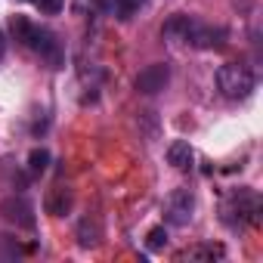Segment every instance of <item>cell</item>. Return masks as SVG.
I'll return each instance as SVG.
<instances>
[{
	"label": "cell",
	"mask_w": 263,
	"mask_h": 263,
	"mask_svg": "<svg viewBox=\"0 0 263 263\" xmlns=\"http://www.w3.org/2000/svg\"><path fill=\"white\" fill-rule=\"evenodd\" d=\"M161 34L174 44H186V47H195V50H214V47H223V37L226 31L223 28H214L201 19H192V16H171L161 28Z\"/></svg>",
	"instance_id": "6da1fadb"
},
{
	"label": "cell",
	"mask_w": 263,
	"mask_h": 263,
	"mask_svg": "<svg viewBox=\"0 0 263 263\" xmlns=\"http://www.w3.org/2000/svg\"><path fill=\"white\" fill-rule=\"evenodd\" d=\"M220 220L229 229H245L248 223H257L260 220V195L248 186L232 189L220 204Z\"/></svg>",
	"instance_id": "7a4b0ae2"
},
{
	"label": "cell",
	"mask_w": 263,
	"mask_h": 263,
	"mask_svg": "<svg viewBox=\"0 0 263 263\" xmlns=\"http://www.w3.org/2000/svg\"><path fill=\"white\" fill-rule=\"evenodd\" d=\"M254 71L245 62H226L217 71V87L226 99H248L254 93Z\"/></svg>",
	"instance_id": "3957f363"
},
{
	"label": "cell",
	"mask_w": 263,
	"mask_h": 263,
	"mask_svg": "<svg viewBox=\"0 0 263 263\" xmlns=\"http://www.w3.org/2000/svg\"><path fill=\"white\" fill-rule=\"evenodd\" d=\"M192 214H195V195H192V189H174L167 195V201H164V220L171 226H189Z\"/></svg>",
	"instance_id": "277c9868"
},
{
	"label": "cell",
	"mask_w": 263,
	"mask_h": 263,
	"mask_svg": "<svg viewBox=\"0 0 263 263\" xmlns=\"http://www.w3.org/2000/svg\"><path fill=\"white\" fill-rule=\"evenodd\" d=\"M167 84H171V65H167V62H152V65H146V68L137 74V81H134L137 93H143V96H155V93H161Z\"/></svg>",
	"instance_id": "5b68a950"
},
{
	"label": "cell",
	"mask_w": 263,
	"mask_h": 263,
	"mask_svg": "<svg viewBox=\"0 0 263 263\" xmlns=\"http://www.w3.org/2000/svg\"><path fill=\"white\" fill-rule=\"evenodd\" d=\"M31 50H34L50 68H62V65H65V50H62L59 37H56L53 31H47V28H37V34H34V41H31Z\"/></svg>",
	"instance_id": "8992f818"
},
{
	"label": "cell",
	"mask_w": 263,
	"mask_h": 263,
	"mask_svg": "<svg viewBox=\"0 0 263 263\" xmlns=\"http://www.w3.org/2000/svg\"><path fill=\"white\" fill-rule=\"evenodd\" d=\"M0 217H4L7 223L22 226V229H31V226H34V208H31V201L22 198V195H10V198L0 201Z\"/></svg>",
	"instance_id": "52a82bcc"
},
{
	"label": "cell",
	"mask_w": 263,
	"mask_h": 263,
	"mask_svg": "<svg viewBox=\"0 0 263 263\" xmlns=\"http://www.w3.org/2000/svg\"><path fill=\"white\" fill-rule=\"evenodd\" d=\"M192 161H195V152H192L189 140H174V143L167 146V164H171V167H177V171H189Z\"/></svg>",
	"instance_id": "ba28073f"
},
{
	"label": "cell",
	"mask_w": 263,
	"mask_h": 263,
	"mask_svg": "<svg viewBox=\"0 0 263 263\" xmlns=\"http://www.w3.org/2000/svg\"><path fill=\"white\" fill-rule=\"evenodd\" d=\"M71 204H74V195H71L68 186H56V189H50V195H47V214H53V217H65V214L71 211Z\"/></svg>",
	"instance_id": "9c48e42d"
},
{
	"label": "cell",
	"mask_w": 263,
	"mask_h": 263,
	"mask_svg": "<svg viewBox=\"0 0 263 263\" xmlns=\"http://www.w3.org/2000/svg\"><path fill=\"white\" fill-rule=\"evenodd\" d=\"M10 34L16 37V44H22V47L31 50V41L37 34V25L31 19H25V16H10Z\"/></svg>",
	"instance_id": "30bf717a"
},
{
	"label": "cell",
	"mask_w": 263,
	"mask_h": 263,
	"mask_svg": "<svg viewBox=\"0 0 263 263\" xmlns=\"http://www.w3.org/2000/svg\"><path fill=\"white\" fill-rule=\"evenodd\" d=\"M99 238H102L99 220H96V217H84V220L78 223V241H81V248H96Z\"/></svg>",
	"instance_id": "8fae6325"
},
{
	"label": "cell",
	"mask_w": 263,
	"mask_h": 263,
	"mask_svg": "<svg viewBox=\"0 0 263 263\" xmlns=\"http://www.w3.org/2000/svg\"><path fill=\"white\" fill-rule=\"evenodd\" d=\"M223 254H226V248H223V245H214V241H208V245H195V248L183 251L186 260H220Z\"/></svg>",
	"instance_id": "7c38bea8"
},
{
	"label": "cell",
	"mask_w": 263,
	"mask_h": 263,
	"mask_svg": "<svg viewBox=\"0 0 263 263\" xmlns=\"http://www.w3.org/2000/svg\"><path fill=\"white\" fill-rule=\"evenodd\" d=\"M140 10V4L137 0H111V13L121 19V22H127V19H134V13Z\"/></svg>",
	"instance_id": "4fadbf2b"
},
{
	"label": "cell",
	"mask_w": 263,
	"mask_h": 263,
	"mask_svg": "<svg viewBox=\"0 0 263 263\" xmlns=\"http://www.w3.org/2000/svg\"><path fill=\"white\" fill-rule=\"evenodd\" d=\"M47 164H50V152L47 149H34L31 155H28V167H31V174L37 177V174H44L47 171Z\"/></svg>",
	"instance_id": "5bb4252c"
},
{
	"label": "cell",
	"mask_w": 263,
	"mask_h": 263,
	"mask_svg": "<svg viewBox=\"0 0 263 263\" xmlns=\"http://www.w3.org/2000/svg\"><path fill=\"white\" fill-rule=\"evenodd\" d=\"M146 245H149L152 251H161V248L167 245V229H164V226H155V229H149V235H146Z\"/></svg>",
	"instance_id": "9a60e30c"
},
{
	"label": "cell",
	"mask_w": 263,
	"mask_h": 263,
	"mask_svg": "<svg viewBox=\"0 0 263 263\" xmlns=\"http://www.w3.org/2000/svg\"><path fill=\"white\" fill-rule=\"evenodd\" d=\"M31 4H34L44 16H59L62 7H65V0H31Z\"/></svg>",
	"instance_id": "2e32d148"
},
{
	"label": "cell",
	"mask_w": 263,
	"mask_h": 263,
	"mask_svg": "<svg viewBox=\"0 0 263 263\" xmlns=\"http://www.w3.org/2000/svg\"><path fill=\"white\" fill-rule=\"evenodd\" d=\"M4 56H7V34L0 31V62H4Z\"/></svg>",
	"instance_id": "e0dca14e"
}]
</instances>
